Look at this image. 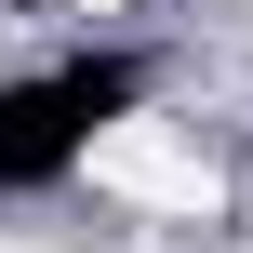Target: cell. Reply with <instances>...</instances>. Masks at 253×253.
I'll list each match as a JSON object with an SVG mask.
<instances>
[{
	"mask_svg": "<svg viewBox=\"0 0 253 253\" xmlns=\"http://www.w3.org/2000/svg\"><path fill=\"white\" fill-rule=\"evenodd\" d=\"M67 13H133V0H67Z\"/></svg>",
	"mask_w": 253,
	"mask_h": 253,
	"instance_id": "2",
	"label": "cell"
},
{
	"mask_svg": "<svg viewBox=\"0 0 253 253\" xmlns=\"http://www.w3.org/2000/svg\"><path fill=\"white\" fill-rule=\"evenodd\" d=\"M80 173H93V200H120V213H173V227H200V213L227 200V173H213L200 120H173V107L107 120V133L80 147Z\"/></svg>",
	"mask_w": 253,
	"mask_h": 253,
	"instance_id": "1",
	"label": "cell"
}]
</instances>
